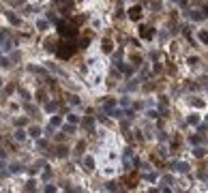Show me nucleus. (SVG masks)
<instances>
[{
	"label": "nucleus",
	"instance_id": "f257e3e1",
	"mask_svg": "<svg viewBox=\"0 0 208 193\" xmlns=\"http://www.w3.org/2000/svg\"><path fill=\"white\" fill-rule=\"evenodd\" d=\"M56 54H58V56L60 58H71V56H73V54H75V45L73 43H69V41H65V43H60L58 45V47H56Z\"/></svg>",
	"mask_w": 208,
	"mask_h": 193
},
{
	"label": "nucleus",
	"instance_id": "f03ea898",
	"mask_svg": "<svg viewBox=\"0 0 208 193\" xmlns=\"http://www.w3.org/2000/svg\"><path fill=\"white\" fill-rule=\"evenodd\" d=\"M60 34L62 36H75L77 34V30H75V24H67V22H60Z\"/></svg>",
	"mask_w": 208,
	"mask_h": 193
},
{
	"label": "nucleus",
	"instance_id": "7ed1b4c3",
	"mask_svg": "<svg viewBox=\"0 0 208 193\" xmlns=\"http://www.w3.org/2000/svg\"><path fill=\"white\" fill-rule=\"evenodd\" d=\"M129 17H131L133 22H137L140 17H142V9H140V7H133L131 11H129Z\"/></svg>",
	"mask_w": 208,
	"mask_h": 193
},
{
	"label": "nucleus",
	"instance_id": "20e7f679",
	"mask_svg": "<svg viewBox=\"0 0 208 193\" xmlns=\"http://www.w3.org/2000/svg\"><path fill=\"white\" fill-rule=\"evenodd\" d=\"M142 36H146V39H150V28H142Z\"/></svg>",
	"mask_w": 208,
	"mask_h": 193
},
{
	"label": "nucleus",
	"instance_id": "39448f33",
	"mask_svg": "<svg viewBox=\"0 0 208 193\" xmlns=\"http://www.w3.org/2000/svg\"><path fill=\"white\" fill-rule=\"evenodd\" d=\"M103 50L110 52V50H112V43H110V41H103Z\"/></svg>",
	"mask_w": 208,
	"mask_h": 193
}]
</instances>
